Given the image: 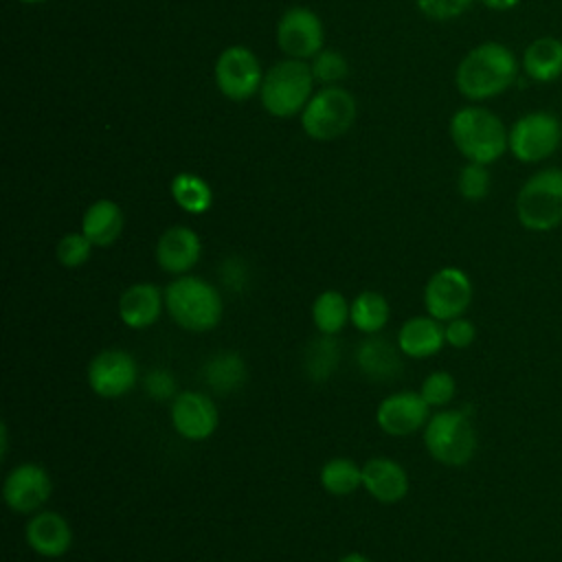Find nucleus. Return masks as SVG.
I'll return each mask as SVG.
<instances>
[{
	"label": "nucleus",
	"mask_w": 562,
	"mask_h": 562,
	"mask_svg": "<svg viewBox=\"0 0 562 562\" xmlns=\"http://www.w3.org/2000/svg\"><path fill=\"white\" fill-rule=\"evenodd\" d=\"M520 64L514 50L501 42H481L470 48L457 70L454 86L472 103L494 99L509 90L518 79Z\"/></svg>",
	"instance_id": "nucleus-1"
},
{
	"label": "nucleus",
	"mask_w": 562,
	"mask_h": 562,
	"mask_svg": "<svg viewBox=\"0 0 562 562\" xmlns=\"http://www.w3.org/2000/svg\"><path fill=\"white\" fill-rule=\"evenodd\" d=\"M450 140L468 162L492 165L507 151V127L483 105L459 108L448 123Z\"/></svg>",
	"instance_id": "nucleus-2"
},
{
	"label": "nucleus",
	"mask_w": 562,
	"mask_h": 562,
	"mask_svg": "<svg viewBox=\"0 0 562 562\" xmlns=\"http://www.w3.org/2000/svg\"><path fill=\"white\" fill-rule=\"evenodd\" d=\"M165 310L178 327L202 334L220 325L224 303L220 290L206 279L180 274L165 288Z\"/></svg>",
	"instance_id": "nucleus-3"
},
{
	"label": "nucleus",
	"mask_w": 562,
	"mask_h": 562,
	"mask_svg": "<svg viewBox=\"0 0 562 562\" xmlns=\"http://www.w3.org/2000/svg\"><path fill=\"white\" fill-rule=\"evenodd\" d=\"M314 75L307 61L285 57L263 72L259 99L263 110L277 119H290L303 112L314 94Z\"/></svg>",
	"instance_id": "nucleus-4"
},
{
	"label": "nucleus",
	"mask_w": 562,
	"mask_h": 562,
	"mask_svg": "<svg viewBox=\"0 0 562 562\" xmlns=\"http://www.w3.org/2000/svg\"><path fill=\"white\" fill-rule=\"evenodd\" d=\"M516 220L531 233H549L562 224V169L531 173L516 193Z\"/></svg>",
	"instance_id": "nucleus-5"
},
{
	"label": "nucleus",
	"mask_w": 562,
	"mask_h": 562,
	"mask_svg": "<svg viewBox=\"0 0 562 562\" xmlns=\"http://www.w3.org/2000/svg\"><path fill=\"white\" fill-rule=\"evenodd\" d=\"M424 446L441 465H465L476 452V430L470 413L461 408H441L432 413L424 426Z\"/></svg>",
	"instance_id": "nucleus-6"
},
{
	"label": "nucleus",
	"mask_w": 562,
	"mask_h": 562,
	"mask_svg": "<svg viewBox=\"0 0 562 562\" xmlns=\"http://www.w3.org/2000/svg\"><path fill=\"white\" fill-rule=\"evenodd\" d=\"M301 127L318 143L340 138L356 121V99L342 86H323L303 108Z\"/></svg>",
	"instance_id": "nucleus-7"
},
{
	"label": "nucleus",
	"mask_w": 562,
	"mask_h": 562,
	"mask_svg": "<svg viewBox=\"0 0 562 562\" xmlns=\"http://www.w3.org/2000/svg\"><path fill=\"white\" fill-rule=\"evenodd\" d=\"M562 145V121L547 110L518 116L507 132V151L525 165L551 158Z\"/></svg>",
	"instance_id": "nucleus-8"
},
{
	"label": "nucleus",
	"mask_w": 562,
	"mask_h": 562,
	"mask_svg": "<svg viewBox=\"0 0 562 562\" xmlns=\"http://www.w3.org/2000/svg\"><path fill=\"white\" fill-rule=\"evenodd\" d=\"M217 90L231 101H246L259 94L263 70L257 55L248 46H226L213 68Z\"/></svg>",
	"instance_id": "nucleus-9"
},
{
	"label": "nucleus",
	"mask_w": 562,
	"mask_h": 562,
	"mask_svg": "<svg viewBox=\"0 0 562 562\" xmlns=\"http://www.w3.org/2000/svg\"><path fill=\"white\" fill-rule=\"evenodd\" d=\"M472 296L474 288L468 272L457 266H443L426 281L424 307L432 318L448 323L465 314Z\"/></svg>",
	"instance_id": "nucleus-10"
},
{
	"label": "nucleus",
	"mask_w": 562,
	"mask_h": 562,
	"mask_svg": "<svg viewBox=\"0 0 562 562\" xmlns=\"http://www.w3.org/2000/svg\"><path fill=\"white\" fill-rule=\"evenodd\" d=\"M323 22L307 7H290L277 22V46L285 57L312 59L323 50Z\"/></svg>",
	"instance_id": "nucleus-11"
},
{
	"label": "nucleus",
	"mask_w": 562,
	"mask_h": 562,
	"mask_svg": "<svg viewBox=\"0 0 562 562\" xmlns=\"http://www.w3.org/2000/svg\"><path fill=\"white\" fill-rule=\"evenodd\" d=\"M138 382V364L125 349H103L88 364L90 389L105 400L127 395Z\"/></svg>",
	"instance_id": "nucleus-12"
},
{
	"label": "nucleus",
	"mask_w": 562,
	"mask_h": 562,
	"mask_svg": "<svg viewBox=\"0 0 562 562\" xmlns=\"http://www.w3.org/2000/svg\"><path fill=\"white\" fill-rule=\"evenodd\" d=\"M53 494L50 474L33 461L18 463L11 468L2 483L4 505L15 514H35L40 512Z\"/></svg>",
	"instance_id": "nucleus-13"
},
{
	"label": "nucleus",
	"mask_w": 562,
	"mask_h": 562,
	"mask_svg": "<svg viewBox=\"0 0 562 562\" xmlns=\"http://www.w3.org/2000/svg\"><path fill=\"white\" fill-rule=\"evenodd\" d=\"M169 417H171L173 430L189 441L209 439L220 424V413L215 402L200 391L178 393L171 400Z\"/></svg>",
	"instance_id": "nucleus-14"
},
{
	"label": "nucleus",
	"mask_w": 562,
	"mask_h": 562,
	"mask_svg": "<svg viewBox=\"0 0 562 562\" xmlns=\"http://www.w3.org/2000/svg\"><path fill=\"white\" fill-rule=\"evenodd\" d=\"M430 406L419 391H397L378 404L375 422L391 437H408L426 426Z\"/></svg>",
	"instance_id": "nucleus-15"
},
{
	"label": "nucleus",
	"mask_w": 562,
	"mask_h": 562,
	"mask_svg": "<svg viewBox=\"0 0 562 562\" xmlns=\"http://www.w3.org/2000/svg\"><path fill=\"white\" fill-rule=\"evenodd\" d=\"M24 538L33 553L42 558H61L72 547V527L59 512L40 509L31 514Z\"/></svg>",
	"instance_id": "nucleus-16"
},
{
	"label": "nucleus",
	"mask_w": 562,
	"mask_h": 562,
	"mask_svg": "<svg viewBox=\"0 0 562 562\" xmlns=\"http://www.w3.org/2000/svg\"><path fill=\"white\" fill-rule=\"evenodd\" d=\"M202 255V241L198 233L189 226H169L156 241V261L158 266L173 274H189L193 266L200 261Z\"/></svg>",
	"instance_id": "nucleus-17"
},
{
	"label": "nucleus",
	"mask_w": 562,
	"mask_h": 562,
	"mask_svg": "<svg viewBox=\"0 0 562 562\" xmlns=\"http://www.w3.org/2000/svg\"><path fill=\"white\" fill-rule=\"evenodd\" d=\"M165 310V290L156 283L138 281L127 285L119 296V318L130 329L151 327Z\"/></svg>",
	"instance_id": "nucleus-18"
},
{
	"label": "nucleus",
	"mask_w": 562,
	"mask_h": 562,
	"mask_svg": "<svg viewBox=\"0 0 562 562\" xmlns=\"http://www.w3.org/2000/svg\"><path fill=\"white\" fill-rule=\"evenodd\" d=\"M362 487L378 503L393 505L408 494V474L395 459L371 457L362 465Z\"/></svg>",
	"instance_id": "nucleus-19"
},
{
	"label": "nucleus",
	"mask_w": 562,
	"mask_h": 562,
	"mask_svg": "<svg viewBox=\"0 0 562 562\" xmlns=\"http://www.w3.org/2000/svg\"><path fill=\"white\" fill-rule=\"evenodd\" d=\"M446 345L443 323L426 316H411L397 329V347L408 358H430Z\"/></svg>",
	"instance_id": "nucleus-20"
},
{
	"label": "nucleus",
	"mask_w": 562,
	"mask_h": 562,
	"mask_svg": "<svg viewBox=\"0 0 562 562\" xmlns=\"http://www.w3.org/2000/svg\"><path fill=\"white\" fill-rule=\"evenodd\" d=\"M520 70L536 83H551L562 77V40L540 35L531 40L520 57Z\"/></svg>",
	"instance_id": "nucleus-21"
},
{
	"label": "nucleus",
	"mask_w": 562,
	"mask_h": 562,
	"mask_svg": "<svg viewBox=\"0 0 562 562\" xmlns=\"http://www.w3.org/2000/svg\"><path fill=\"white\" fill-rule=\"evenodd\" d=\"M400 347L391 345L386 338L371 334L364 338L358 349H356V364L358 369L375 382H386L393 380L402 371V360H400Z\"/></svg>",
	"instance_id": "nucleus-22"
},
{
	"label": "nucleus",
	"mask_w": 562,
	"mask_h": 562,
	"mask_svg": "<svg viewBox=\"0 0 562 562\" xmlns=\"http://www.w3.org/2000/svg\"><path fill=\"white\" fill-rule=\"evenodd\" d=\"M123 226L125 217L121 206L108 198L94 200L81 217V233L99 248L112 246L121 237Z\"/></svg>",
	"instance_id": "nucleus-23"
},
{
	"label": "nucleus",
	"mask_w": 562,
	"mask_h": 562,
	"mask_svg": "<svg viewBox=\"0 0 562 562\" xmlns=\"http://www.w3.org/2000/svg\"><path fill=\"white\" fill-rule=\"evenodd\" d=\"M202 380L213 393L228 395L246 384L248 369L237 351L224 349L206 358V362L202 364Z\"/></svg>",
	"instance_id": "nucleus-24"
},
{
	"label": "nucleus",
	"mask_w": 562,
	"mask_h": 562,
	"mask_svg": "<svg viewBox=\"0 0 562 562\" xmlns=\"http://www.w3.org/2000/svg\"><path fill=\"white\" fill-rule=\"evenodd\" d=\"M351 321V303L338 290H323L312 303V323L325 336H336Z\"/></svg>",
	"instance_id": "nucleus-25"
},
{
	"label": "nucleus",
	"mask_w": 562,
	"mask_h": 562,
	"mask_svg": "<svg viewBox=\"0 0 562 562\" xmlns=\"http://www.w3.org/2000/svg\"><path fill=\"white\" fill-rule=\"evenodd\" d=\"M389 316V301L378 290H362L351 301V325L367 336L380 334L386 327Z\"/></svg>",
	"instance_id": "nucleus-26"
},
{
	"label": "nucleus",
	"mask_w": 562,
	"mask_h": 562,
	"mask_svg": "<svg viewBox=\"0 0 562 562\" xmlns=\"http://www.w3.org/2000/svg\"><path fill=\"white\" fill-rule=\"evenodd\" d=\"M171 198L173 202L191 213V215H200V213H206L213 204V191H211V184L200 178L198 173H189V171H182L178 176H173L171 180Z\"/></svg>",
	"instance_id": "nucleus-27"
},
{
	"label": "nucleus",
	"mask_w": 562,
	"mask_h": 562,
	"mask_svg": "<svg viewBox=\"0 0 562 562\" xmlns=\"http://www.w3.org/2000/svg\"><path fill=\"white\" fill-rule=\"evenodd\" d=\"M318 479L331 496H347L362 487V465L347 457H334L323 463Z\"/></svg>",
	"instance_id": "nucleus-28"
},
{
	"label": "nucleus",
	"mask_w": 562,
	"mask_h": 562,
	"mask_svg": "<svg viewBox=\"0 0 562 562\" xmlns=\"http://www.w3.org/2000/svg\"><path fill=\"white\" fill-rule=\"evenodd\" d=\"M340 347L334 336L321 334V338L312 340L305 351V373L312 382H325L338 369Z\"/></svg>",
	"instance_id": "nucleus-29"
},
{
	"label": "nucleus",
	"mask_w": 562,
	"mask_h": 562,
	"mask_svg": "<svg viewBox=\"0 0 562 562\" xmlns=\"http://www.w3.org/2000/svg\"><path fill=\"white\" fill-rule=\"evenodd\" d=\"M312 75L323 86H338L349 75V61L340 50L323 48L310 59Z\"/></svg>",
	"instance_id": "nucleus-30"
},
{
	"label": "nucleus",
	"mask_w": 562,
	"mask_h": 562,
	"mask_svg": "<svg viewBox=\"0 0 562 562\" xmlns=\"http://www.w3.org/2000/svg\"><path fill=\"white\" fill-rule=\"evenodd\" d=\"M492 178L487 171V165L481 162H465L457 176V189L463 200L479 202L490 193Z\"/></svg>",
	"instance_id": "nucleus-31"
},
{
	"label": "nucleus",
	"mask_w": 562,
	"mask_h": 562,
	"mask_svg": "<svg viewBox=\"0 0 562 562\" xmlns=\"http://www.w3.org/2000/svg\"><path fill=\"white\" fill-rule=\"evenodd\" d=\"M92 248L94 244L81 231H75L61 235V239L55 246V257L64 268H79L90 259Z\"/></svg>",
	"instance_id": "nucleus-32"
},
{
	"label": "nucleus",
	"mask_w": 562,
	"mask_h": 562,
	"mask_svg": "<svg viewBox=\"0 0 562 562\" xmlns=\"http://www.w3.org/2000/svg\"><path fill=\"white\" fill-rule=\"evenodd\" d=\"M419 393L430 408H443L448 402H452L457 393V382L450 371L437 369L424 378Z\"/></svg>",
	"instance_id": "nucleus-33"
},
{
	"label": "nucleus",
	"mask_w": 562,
	"mask_h": 562,
	"mask_svg": "<svg viewBox=\"0 0 562 562\" xmlns=\"http://www.w3.org/2000/svg\"><path fill=\"white\" fill-rule=\"evenodd\" d=\"M143 386H145V393L158 402H167V400L171 402L178 395L176 375L165 367H154L151 371H147L143 378Z\"/></svg>",
	"instance_id": "nucleus-34"
},
{
	"label": "nucleus",
	"mask_w": 562,
	"mask_h": 562,
	"mask_svg": "<svg viewBox=\"0 0 562 562\" xmlns=\"http://www.w3.org/2000/svg\"><path fill=\"white\" fill-rule=\"evenodd\" d=\"M474 0H415L417 9L428 18L437 22H448L459 18L463 11L470 9Z\"/></svg>",
	"instance_id": "nucleus-35"
},
{
	"label": "nucleus",
	"mask_w": 562,
	"mask_h": 562,
	"mask_svg": "<svg viewBox=\"0 0 562 562\" xmlns=\"http://www.w3.org/2000/svg\"><path fill=\"white\" fill-rule=\"evenodd\" d=\"M443 336H446V345H450L454 349H468L476 338V327L470 318L457 316V318L443 323Z\"/></svg>",
	"instance_id": "nucleus-36"
},
{
	"label": "nucleus",
	"mask_w": 562,
	"mask_h": 562,
	"mask_svg": "<svg viewBox=\"0 0 562 562\" xmlns=\"http://www.w3.org/2000/svg\"><path fill=\"white\" fill-rule=\"evenodd\" d=\"M248 277H250L248 268H246L244 259H239V257H228L220 266L222 285L231 292H244L248 288Z\"/></svg>",
	"instance_id": "nucleus-37"
},
{
	"label": "nucleus",
	"mask_w": 562,
	"mask_h": 562,
	"mask_svg": "<svg viewBox=\"0 0 562 562\" xmlns=\"http://www.w3.org/2000/svg\"><path fill=\"white\" fill-rule=\"evenodd\" d=\"M479 2L492 11H509V9L518 7L520 0H479Z\"/></svg>",
	"instance_id": "nucleus-38"
},
{
	"label": "nucleus",
	"mask_w": 562,
	"mask_h": 562,
	"mask_svg": "<svg viewBox=\"0 0 562 562\" xmlns=\"http://www.w3.org/2000/svg\"><path fill=\"white\" fill-rule=\"evenodd\" d=\"M338 562H371V560L358 551H351V553H345Z\"/></svg>",
	"instance_id": "nucleus-39"
},
{
	"label": "nucleus",
	"mask_w": 562,
	"mask_h": 562,
	"mask_svg": "<svg viewBox=\"0 0 562 562\" xmlns=\"http://www.w3.org/2000/svg\"><path fill=\"white\" fill-rule=\"evenodd\" d=\"M18 2H24V4H40V2H46V0H18Z\"/></svg>",
	"instance_id": "nucleus-40"
}]
</instances>
